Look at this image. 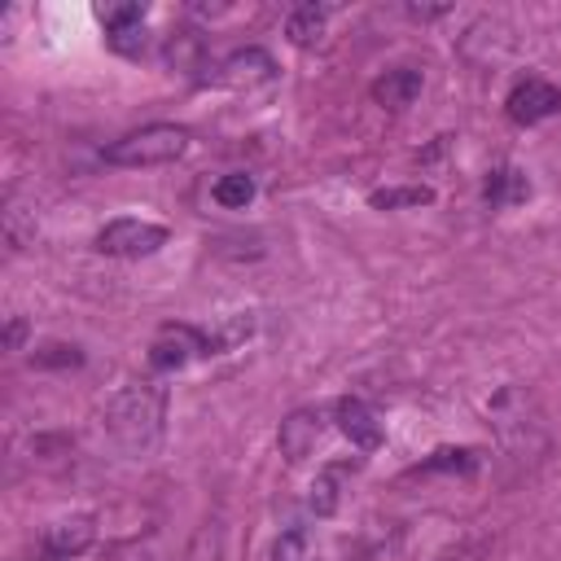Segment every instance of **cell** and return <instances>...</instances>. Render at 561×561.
Here are the masks:
<instances>
[{
	"mask_svg": "<svg viewBox=\"0 0 561 561\" xmlns=\"http://www.w3.org/2000/svg\"><path fill=\"white\" fill-rule=\"evenodd\" d=\"M368 202L377 210H399V206H425L434 202V188L430 184H394V188H373Z\"/></svg>",
	"mask_w": 561,
	"mask_h": 561,
	"instance_id": "15",
	"label": "cell"
},
{
	"mask_svg": "<svg viewBox=\"0 0 561 561\" xmlns=\"http://www.w3.org/2000/svg\"><path fill=\"white\" fill-rule=\"evenodd\" d=\"M31 364H35V368H75V364H83V355H79V346H70V342H48V346H39V351L31 355Z\"/></svg>",
	"mask_w": 561,
	"mask_h": 561,
	"instance_id": "19",
	"label": "cell"
},
{
	"mask_svg": "<svg viewBox=\"0 0 561 561\" xmlns=\"http://www.w3.org/2000/svg\"><path fill=\"white\" fill-rule=\"evenodd\" d=\"M482 197H486V206H491V210L517 206V202H526V197H530V180H526L517 167H495V171L486 175Z\"/></svg>",
	"mask_w": 561,
	"mask_h": 561,
	"instance_id": "12",
	"label": "cell"
},
{
	"mask_svg": "<svg viewBox=\"0 0 561 561\" xmlns=\"http://www.w3.org/2000/svg\"><path fill=\"white\" fill-rule=\"evenodd\" d=\"M92 539H96L92 517H83V513L79 517H61V522L44 526V535H39V561H70V557L88 552Z\"/></svg>",
	"mask_w": 561,
	"mask_h": 561,
	"instance_id": "8",
	"label": "cell"
},
{
	"mask_svg": "<svg viewBox=\"0 0 561 561\" xmlns=\"http://www.w3.org/2000/svg\"><path fill=\"white\" fill-rule=\"evenodd\" d=\"M263 561H311V535H307L302 526H294V530H280V535L267 543Z\"/></svg>",
	"mask_w": 561,
	"mask_h": 561,
	"instance_id": "16",
	"label": "cell"
},
{
	"mask_svg": "<svg viewBox=\"0 0 561 561\" xmlns=\"http://www.w3.org/2000/svg\"><path fill=\"white\" fill-rule=\"evenodd\" d=\"M337 430L359 447V451H377L381 447V421L364 399H337Z\"/></svg>",
	"mask_w": 561,
	"mask_h": 561,
	"instance_id": "9",
	"label": "cell"
},
{
	"mask_svg": "<svg viewBox=\"0 0 561 561\" xmlns=\"http://www.w3.org/2000/svg\"><path fill=\"white\" fill-rule=\"evenodd\" d=\"M504 110H508V118L522 123V127L543 123V118H552V114L561 110V88L548 83V79H539V75H530V79H522V83L508 92Z\"/></svg>",
	"mask_w": 561,
	"mask_h": 561,
	"instance_id": "6",
	"label": "cell"
},
{
	"mask_svg": "<svg viewBox=\"0 0 561 561\" xmlns=\"http://www.w3.org/2000/svg\"><path fill=\"white\" fill-rule=\"evenodd\" d=\"M272 79H276V61L263 48H237L232 57H224L215 66V83H224L232 92H254V88H267Z\"/></svg>",
	"mask_w": 561,
	"mask_h": 561,
	"instance_id": "5",
	"label": "cell"
},
{
	"mask_svg": "<svg viewBox=\"0 0 561 561\" xmlns=\"http://www.w3.org/2000/svg\"><path fill=\"white\" fill-rule=\"evenodd\" d=\"M320 438H324V412L320 408H298L276 430V447H280V456L289 465H302L320 447Z\"/></svg>",
	"mask_w": 561,
	"mask_h": 561,
	"instance_id": "7",
	"label": "cell"
},
{
	"mask_svg": "<svg viewBox=\"0 0 561 561\" xmlns=\"http://www.w3.org/2000/svg\"><path fill=\"white\" fill-rule=\"evenodd\" d=\"M193 355H215L206 329H197V324H162L158 337H153V346H149V364L158 373L184 368Z\"/></svg>",
	"mask_w": 561,
	"mask_h": 561,
	"instance_id": "4",
	"label": "cell"
},
{
	"mask_svg": "<svg viewBox=\"0 0 561 561\" xmlns=\"http://www.w3.org/2000/svg\"><path fill=\"white\" fill-rule=\"evenodd\" d=\"M210 197H215L219 206H228V210H245V202L254 197V180H250L245 171H232V175H224V180H215V188H210Z\"/></svg>",
	"mask_w": 561,
	"mask_h": 561,
	"instance_id": "17",
	"label": "cell"
},
{
	"mask_svg": "<svg viewBox=\"0 0 561 561\" xmlns=\"http://www.w3.org/2000/svg\"><path fill=\"white\" fill-rule=\"evenodd\" d=\"M324 22H329V4H298V9L289 13V22H285V35H289V44L307 48V44L320 39Z\"/></svg>",
	"mask_w": 561,
	"mask_h": 561,
	"instance_id": "14",
	"label": "cell"
},
{
	"mask_svg": "<svg viewBox=\"0 0 561 561\" xmlns=\"http://www.w3.org/2000/svg\"><path fill=\"white\" fill-rule=\"evenodd\" d=\"M22 337H26V320H9V329H4V351H18L22 346Z\"/></svg>",
	"mask_w": 561,
	"mask_h": 561,
	"instance_id": "22",
	"label": "cell"
},
{
	"mask_svg": "<svg viewBox=\"0 0 561 561\" xmlns=\"http://www.w3.org/2000/svg\"><path fill=\"white\" fill-rule=\"evenodd\" d=\"M162 425H167L162 381H127L105 403V430L127 456H149L162 443Z\"/></svg>",
	"mask_w": 561,
	"mask_h": 561,
	"instance_id": "1",
	"label": "cell"
},
{
	"mask_svg": "<svg viewBox=\"0 0 561 561\" xmlns=\"http://www.w3.org/2000/svg\"><path fill=\"white\" fill-rule=\"evenodd\" d=\"M167 66L171 70H180V75H193V70H206V39L193 31V26H184V31H175L171 39H167Z\"/></svg>",
	"mask_w": 561,
	"mask_h": 561,
	"instance_id": "13",
	"label": "cell"
},
{
	"mask_svg": "<svg viewBox=\"0 0 561 561\" xmlns=\"http://www.w3.org/2000/svg\"><path fill=\"white\" fill-rule=\"evenodd\" d=\"M473 465H478V456H473L469 447H443V451H434L421 469H425V473H434V469H460V473H469Z\"/></svg>",
	"mask_w": 561,
	"mask_h": 561,
	"instance_id": "20",
	"label": "cell"
},
{
	"mask_svg": "<svg viewBox=\"0 0 561 561\" xmlns=\"http://www.w3.org/2000/svg\"><path fill=\"white\" fill-rule=\"evenodd\" d=\"M167 228L162 224H153V219H136V215H118V219H110L96 237H92V245L101 250V254H114V259H145V254H158L162 245H167Z\"/></svg>",
	"mask_w": 561,
	"mask_h": 561,
	"instance_id": "3",
	"label": "cell"
},
{
	"mask_svg": "<svg viewBox=\"0 0 561 561\" xmlns=\"http://www.w3.org/2000/svg\"><path fill=\"white\" fill-rule=\"evenodd\" d=\"M101 22H105V35L118 53L136 57L145 48V9L140 4H114V9H101Z\"/></svg>",
	"mask_w": 561,
	"mask_h": 561,
	"instance_id": "10",
	"label": "cell"
},
{
	"mask_svg": "<svg viewBox=\"0 0 561 561\" xmlns=\"http://www.w3.org/2000/svg\"><path fill=\"white\" fill-rule=\"evenodd\" d=\"M416 96H421V70H412V66H394L381 79H373V101L390 114L408 110Z\"/></svg>",
	"mask_w": 561,
	"mask_h": 561,
	"instance_id": "11",
	"label": "cell"
},
{
	"mask_svg": "<svg viewBox=\"0 0 561 561\" xmlns=\"http://www.w3.org/2000/svg\"><path fill=\"white\" fill-rule=\"evenodd\" d=\"M408 13H412V18H443V13H447V9H421V4H412V9H408Z\"/></svg>",
	"mask_w": 561,
	"mask_h": 561,
	"instance_id": "23",
	"label": "cell"
},
{
	"mask_svg": "<svg viewBox=\"0 0 561 561\" xmlns=\"http://www.w3.org/2000/svg\"><path fill=\"white\" fill-rule=\"evenodd\" d=\"M333 504H337V482H333V473H320L311 482V508L324 517V513H333Z\"/></svg>",
	"mask_w": 561,
	"mask_h": 561,
	"instance_id": "21",
	"label": "cell"
},
{
	"mask_svg": "<svg viewBox=\"0 0 561 561\" xmlns=\"http://www.w3.org/2000/svg\"><path fill=\"white\" fill-rule=\"evenodd\" d=\"M188 149V131L175 123H149L140 131H127L105 149L110 167H167Z\"/></svg>",
	"mask_w": 561,
	"mask_h": 561,
	"instance_id": "2",
	"label": "cell"
},
{
	"mask_svg": "<svg viewBox=\"0 0 561 561\" xmlns=\"http://www.w3.org/2000/svg\"><path fill=\"white\" fill-rule=\"evenodd\" d=\"M184 561H224V526H219V522L197 526V535H193Z\"/></svg>",
	"mask_w": 561,
	"mask_h": 561,
	"instance_id": "18",
	"label": "cell"
}]
</instances>
